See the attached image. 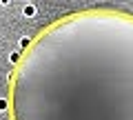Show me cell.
I'll return each instance as SVG.
<instances>
[{"instance_id":"4","label":"cell","mask_w":133,"mask_h":120,"mask_svg":"<svg viewBox=\"0 0 133 120\" xmlns=\"http://www.w3.org/2000/svg\"><path fill=\"white\" fill-rule=\"evenodd\" d=\"M29 47V40L27 38H20V49H27Z\"/></svg>"},{"instance_id":"1","label":"cell","mask_w":133,"mask_h":120,"mask_svg":"<svg viewBox=\"0 0 133 120\" xmlns=\"http://www.w3.org/2000/svg\"><path fill=\"white\" fill-rule=\"evenodd\" d=\"M24 16H27V18H33V16H36V5H31V2H29V5H24Z\"/></svg>"},{"instance_id":"3","label":"cell","mask_w":133,"mask_h":120,"mask_svg":"<svg viewBox=\"0 0 133 120\" xmlns=\"http://www.w3.org/2000/svg\"><path fill=\"white\" fill-rule=\"evenodd\" d=\"M7 107H9V102H7V98H0V111H7Z\"/></svg>"},{"instance_id":"2","label":"cell","mask_w":133,"mask_h":120,"mask_svg":"<svg viewBox=\"0 0 133 120\" xmlns=\"http://www.w3.org/2000/svg\"><path fill=\"white\" fill-rule=\"evenodd\" d=\"M20 56H22V51H14L9 60H11V62H18V60H20Z\"/></svg>"}]
</instances>
